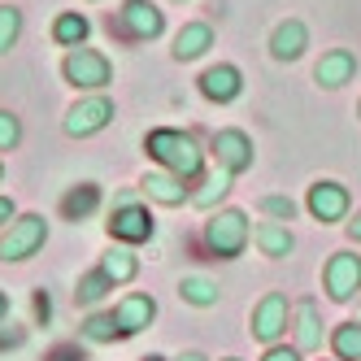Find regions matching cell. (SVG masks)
Listing matches in <instances>:
<instances>
[{
    "instance_id": "31",
    "label": "cell",
    "mask_w": 361,
    "mask_h": 361,
    "mask_svg": "<svg viewBox=\"0 0 361 361\" xmlns=\"http://www.w3.org/2000/svg\"><path fill=\"white\" fill-rule=\"evenodd\" d=\"M35 318H39L44 326H48V322H53V300H48V292H44V288L35 292Z\"/></svg>"
},
{
    "instance_id": "9",
    "label": "cell",
    "mask_w": 361,
    "mask_h": 361,
    "mask_svg": "<svg viewBox=\"0 0 361 361\" xmlns=\"http://www.w3.org/2000/svg\"><path fill=\"white\" fill-rule=\"evenodd\" d=\"M109 122H114V105H109V96H87V100H79V105L66 114V135L87 140V135H96V131H105Z\"/></svg>"
},
{
    "instance_id": "25",
    "label": "cell",
    "mask_w": 361,
    "mask_h": 361,
    "mask_svg": "<svg viewBox=\"0 0 361 361\" xmlns=\"http://www.w3.org/2000/svg\"><path fill=\"white\" fill-rule=\"evenodd\" d=\"M109 292H114V283L105 279V270H100V266H96V270H87L79 283H74V300H79V305H100Z\"/></svg>"
},
{
    "instance_id": "38",
    "label": "cell",
    "mask_w": 361,
    "mask_h": 361,
    "mask_svg": "<svg viewBox=\"0 0 361 361\" xmlns=\"http://www.w3.org/2000/svg\"><path fill=\"white\" fill-rule=\"evenodd\" d=\"M178 361H209V357H204V353H183Z\"/></svg>"
},
{
    "instance_id": "28",
    "label": "cell",
    "mask_w": 361,
    "mask_h": 361,
    "mask_svg": "<svg viewBox=\"0 0 361 361\" xmlns=\"http://www.w3.org/2000/svg\"><path fill=\"white\" fill-rule=\"evenodd\" d=\"M18 35H22V9L0 5V57H5L9 48L18 44Z\"/></svg>"
},
{
    "instance_id": "22",
    "label": "cell",
    "mask_w": 361,
    "mask_h": 361,
    "mask_svg": "<svg viewBox=\"0 0 361 361\" xmlns=\"http://www.w3.org/2000/svg\"><path fill=\"white\" fill-rule=\"evenodd\" d=\"M87 35H92V22H87L83 13H57V22H53V39H57V44L83 48Z\"/></svg>"
},
{
    "instance_id": "29",
    "label": "cell",
    "mask_w": 361,
    "mask_h": 361,
    "mask_svg": "<svg viewBox=\"0 0 361 361\" xmlns=\"http://www.w3.org/2000/svg\"><path fill=\"white\" fill-rule=\"evenodd\" d=\"M18 144H22V122H18V114L0 109V152H13Z\"/></svg>"
},
{
    "instance_id": "20",
    "label": "cell",
    "mask_w": 361,
    "mask_h": 361,
    "mask_svg": "<svg viewBox=\"0 0 361 361\" xmlns=\"http://www.w3.org/2000/svg\"><path fill=\"white\" fill-rule=\"evenodd\" d=\"M252 240H257V248H262L266 257H288V252L296 248L292 231L283 226V222H262V226L252 231Z\"/></svg>"
},
{
    "instance_id": "24",
    "label": "cell",
    "mask_w": 361,
    "mask_h": 361,
    "mask_svg": "<svg viewBox=\"0 0 361 361\" xmlns=\"http://www.w3.org/2000/svg\"><path fill=\"white\" fill-rule=\"evenodd\" d=\"M178 296H183L188 305H196V309H209V305H218V283L214 279H200V274H188L183 283H178Z\"/></svg>"
},
{
    "instance_id": "23",
    "label": "cell",
    "mask_w": 361,
    "mask_h": 361,
    "mask_svg": "<svg viewBox=\"0 0 361 361\" xmlns=\"http://www.w3.org/2000/svg\"><path fill=\"white\" fill-rule=\"evenodd\" d=\"M331 353L340 361H361V322H340L331 331Z\"/></svg>"
},
{
    "instance_id": "4",
    "label": "cell",
    "mask_w": 361,
    "mask_h": 361,
    "mask_svg": "<svg viewBox=\"0 0 361 361\" xmlns=\"http://www.w3.org/2000/svg\"><path fill=\"white\" fill-rule=\"evenodd\" d=\"M248 244V218L240 209H222L204 222V248H209L218 262H231V257H240Z\"/></svg>"
},
{
    "instance_id": "2",
    "label": "cell",
    "mask_w": 361,
    "mask_h": 361,
    "mask_svg": "<svg viewBox=\"0 0 361 361\" xmlns=\"http://www.w3.org/2000/svg\"><path fill=\"white\" fill-rule=\"evenodd\" d=\"M61 74L79 92H100V87L114 83V61L105 53H96V48H70L66 61H61Z\"/></svg>"
},
{
    "instance_id": "12",
    "label": "cell",
    "mask_w": 361,
    "mask_h": 361,
    "mask_svg": "<svg viewBox=\"0 0 361 361\" xmlns=\"http://www.w3.org/2000/svg\"><path fill=\"white\" fill-rule=\"evenodd\" d=\"M114 318H118L122 340H131V335H140L144 326H152V318H157V300L144 296V292H131V296H122L114 305Z\"/></svg>"
},
{
    "instance_id": "18",
    "label": "cell",
    "mask_w": 361,
    "mask_h": 361,
    "mask_svg": "<svg viewBox=\"0 0 361 361\" xmlns=\"http://www.w3.org/2000/svg\"><path fill=\"white\" fill-rule=\"evenodd\" d=\"M96 209H100V188H96V183H74V188L61 196L66 222H87Z\"/></svg>"
},
{
    "instance_id": "16",
    "label": "cell",
    "mask_w": 361,
    "mask_h": 361,
    "mask_svg": "<svg viewBox=\"0 0 361 361\" xmlns=\"http://www.w3.org/2000/svg\"><path fill=\"white\" fill-rule=\"evenodd\" d=\"M305 44H309L305 22H300V18H288V22H279V27H274L270 53H274V61H296V57L305 53Z\"/></svg>"
},
{
    "instance_id": "5",
    "label": "cell",
    "mask_w": 361,
    "mask_h": 361,
    "mask_svg": "<svg viewBox=\"0 0 361 361\" xmlns=\"http://www.w3.org/2000/svg\"><path fill=\"white\" fill-rule=\"evenodd\" d=\"M105 231H109V240H118V244H148L152 235H157V218H152L148 204H140V200L114 204Z\"/></svg>"
},
{
    "instance_id": "1",
    "label": "cell",
    "mask_w": 361,
    "mask_h": 361,
    "mask_svg": "<svg viewBox=\"0 0 361 361\" xmlns=\"http://www.w3.org/2000/svg\"><path fill=\"white\" fill-rule=\"evenodd\" d=\"M144 152L152 161H157L161 170H170V174H178V178H200V170H204V152H200V144L188 135V131H170V126H157V131H148L144 135Z\"/></svg>"
},
{
    "instance_id": "27",
    "label": "cell",
    "mask_w": 361,
    "mask_h": 361,
    "mask_svg": "<svg viewBox=\"0 0 361 361\" xmlns=\"http://www.w3.org/2000/svg\"><path fill=\"white\" fill-rule=\"evenodd\" d=\"M83 340H92V344H114V340H122L118 318H114V314H92V318L83 322Z\"/></svg>"
},
{
    "instance_id": "39",
    "label": "cell",
    "mask_w": 361,
    "mask_h": 361,
    "mask_svg": "<svg viewBox=\"0 0 361 361\" xmlns=\"http://www.w3.org/2000/svg\"><path fill=\"white\" fill-rule=\"evenodd\" d=\"M140 361H166V357H157V353H152V357H140Z\"/></svg>"
},
{
    "instance_id": "11",
    "label": "cell",
    "mask_w": 361,
    "mask_h": 361,
    "mask_svg": "<svg viewBox=\"0 0 361 361\" xmlns=\"http://www.w3.org/2000/svg\"><path fill=\"white\" fill-rule=\"evenodd\" d=\"M252 140L244 135V131H235V126H226V131H218L214 135V161L226 170V174H244L248 166H252Z\"/></svg>"
},
{
    "instance_id": "36",
    "label": "cell",
    "mask_w": 361,
    "mask_h": 361,
    "mask_svg": "<svg viewBox=\"0 0 361 361\" xmlns=\"http://www.w3.org/2000/svg\"><path fill=\"white\" fill-rule=\"evenodd\" d=\"M348 240H357V244H361V209H357V218L348 222Z\"/></svg>"
},
{
    "instance_id": "3",
    "label": "cell",
    "mask_w": 361,
    "mask_h": 361,
    "mask_svg": "<svg viewBox=\"0 0 361 361\" xmlns=\"http://www.w3.org/2000/svg\"><path fill=\"white\" fill-rule=\"evenodd\" d=\"M48 240V222L44 214H18L5 235H0V262H27V257H35Z\"/></svg>"
},
{
    "instance_id": "7",
    "label": "cell",
    "mask_w": 361,
    "mask_h": 361,
    "mask_svg": "<svg viewBox=\"0 0 361 361\" xmlns=\"http://www.w3.org/2000/svg\"><path fill=\"white\" fill-rule=\"evenodd\" d=\"M288 322H292V305H288L283 292H266L262 300H257V309H252V335L262 344H279L283 331H288Z\"/></svg>"
},
{
    "instance_id": "32",
    "label": "cell",
    "mask_w": 361,
    "mask_h": 361,
    "mask_svg": "<svg viewBox=\"0 0 361 361\" xmlns=\"http://www.w3.org/2000/svg\"><path fill=\"white\" fill-rule=\"evenodd\" d=\"M262 361H300V348H283V344H270Z\"/></svg>"
},
{
    "instance_id": "15",
    "label": "cell",
    "mask_w": 361,
    "mask_h": 361,
    "mask_svg": "<svg viewBox=\"0 0 361 361\" xmlns=\"http://www.w3.org/2000/svg\"><path fill=\"white\" fill-rule=\"evenodd\" d=\"M200 92L209 96V100H218V105H231V100H235L240 92H244V74L235 70V66H209L200 74Z\"/></svg>"
},
{
    "instance_id": "8",
    "label": "cell",
    "mask_w": 361,
    "mask_h": 361,
    "mask_svg": "<svg viewBox=\"0 0 361 361\" xmlns=\"http://www.w3.org/2000/svg\"><path fill=\"white\" fill-rule=\"evenodd\" d=\"M326 296L331 300H353L361 292V257L357 252H331V262L322 270Z\"/></svg>"
},
{
    "instance_id": "40",
    "label": "cell",
    "mask_w": 361,
    "mask_h": 361,
    "mask_svg": "<svg viewBox=\"0 0 361 361\" xmlns=\"http://www.w3.org/2000/svg\"><path fill=\"white\" fill-rule=\"evenodd\" d=\"M222 361H240V357H222Z\"/></svg>"
},
{
    "instance_id": "42",
    "label": "cell",
    "mask_w": 361,
    "mask_h": 361,
    "mask_svg": "<svg viewBox=\"0 0 361 361\" xmlns=\"http://www.w3.org/2000/svg\"><path fill=\"white\" fill-rule=\"evenodd\" d=\"M0 174H5V166H0Z\"/></svg>"
},
{
    "instance_id": "41",
    "label": "cell",
    "mask_w": 361,
    "mask_h": 361,
    "mask_svg": "<svg viewBox=\"0 0 361 361\" xmlns=\"http://www.w3.org/2000/svg\"><path fill=\"white\" fill-rule=\"evenodd\" d=\"M357 118H361V105H357Z\"/></svg>"
},
{
    "instance_id": "37",
    "label": "cell",
    "mask_w": 361,
    "mask_h": 361,
    "mask_svg": "<svg viewBox=\"0 0 361 361\" xmlns=\"http://www.w3.org/2000/svg\"><path fill=\"white\" fill-rule=\"evenodd\" d=\"M9 318V292H0V322Z\"/></svg>"
},
{
    "instance_id": "30",
    "label": "cell",
    "mask_w": 361,
    "mask_h": 361,
    "mask_svg": "<svg viewBox=\"0 0 361 361\" xmlns=\"http://www.w3.org/2000/svg\"><path fill=\"white\" fill-rule=\"evenodd\" d=\"M262 214H270L274 222H292L296 218V200H288V196H266L262 200Z\"/></svg>"
},
{
    "instance_id": "21",
    "label": "cell",
    "mask_w": 361,
    "mask_h": 361,
    "mask_svg": "<svg viewBox=\"0 0 361 361\" xmlns=\"http://www.w3.org/2000/svg\"><path fill=\"white\" fill-rule=\"evenodd\" d=\"M100 270H105L109 283H131L140 274V262H135V252L126 244H118V248H109L105 257H100Z\"/></svg>"
},
{
    "instance_id": "17",
    "label": "cell",
    "mask_w": 361,
    "mask_h": 361,
    "mask_svg": "<svg viewBox=\"0 0 361 361\" xmlns=\"http://www.w3.org/2000/svg\"><path fill=\"white\" fill-rule=\"evenodd\" d=\"M214 48V27L209 22H188L183 31L174 35V61H196Z\"/></svg>"
},
{
    "instance_id": "13",
    "label": "cell",
    "mask_w": 361,
    "mask_h": 361,
    "mask_svg": "<svg viewBox=\"0 0 361 361\" xmlns=\"http://www.w3.org/2000/svg\"><path fill=\"white\" fill-rule=\"evenodd\" d=\"M140 192H144L148 200L166 204V209H178V204H188V200H192L188 178H178V174H170V170H152V174H144Z\"/></svg>"
},
{
    "instance_id": "6",
    "label": "cell",
    "mask_w": 361,
    "mask_h": 361,
    "mask_svg": "<svg viewBox=\"0 0 361 361\" xmlns=\"http://www.w3.org/2000/svg\"><path fill=\"white\" fill-rule=\"evenodd\" d=\"M118 31L131 39V44L157 39V35L166 31V13L152 5V0H126L122 13H118Z\"/></svg>"
},
{
    "instance_id": "34",
    "label": "cell",
    "mask_w": 361,
    "mask_h": 361,
    "mask_svg": "<svg viewBox=\"0 0 361 361\" xmlns=\"http://www.w3.org/2000/svg\"><path fill=\"white\" fill-rule=\"evenodd\" d=\"M48 361H83V353L79 348H53V353H48Z\"/></svg>"
},
{
    "instance_id": "26",
    "label": "cell",
    "mask_w": 361,
    "mask_h": 361,
    "mask_svg": "<svg viewBox=\"0 0 361 361\" xmlns=\"http://www.w3.org/2000/svg\"><path fill=\"white\" fill-rule=\"evenodd\" d=\"M231 178H235V174H226V170L218 166V170L200 183V192H192V204H196V209H214V204L231 192Z\"/></svg>"
},
{
    "instance_id": "14",
    "label": "cell",
    "mask_w": 361,
    "mask_h": 361,
    "mask_svg": "<svg viewBox=\"0 0 361 361\" xmlns=\"http://www.w3.org/2000/svg\"><path fill=\"white\" fill-rule=\"evenodd\" d=\"M353 74H357V53H348V48H331V53H322V61L314 66V83L335 92V87L353 83Z\"/></svg>"
},
{
    "instance_id": "35",
    "label": "cell",
    "mask_w": 361,
    "mask_h": 361,
    "mask_svg": "<svg viewBox=\"0 0 361 361\" xmlns=\"http://www.w3.org/2000/svg\"><path fill=\"white\" fill-rule=\"evenodd\" d=\"M13 218H18V209H13V200H9V196H0V226H9Z\"/></svg>"
},
{
    "instance_id": "10",
    "label": "cell",
    "mask_w": 361,
    "mask_h": 361,
    "mask_svg": "<svg viewBox=\"0 0 361 361\" xmlns=\"http://www.w3.org/2000/svg\"><path fill=\"white\" fill-rule=\"evenodd\" d=\"M305 204H309V214L326 226V222H344L353 200H348V188L344 183H335V178H318V183L309 188V200Z\"/></svg>"
},
{
    "instance_id": "33",
    "label": "cell",
    "mask_w": 361,
    "mask_h": 361,
    "mask_svg": "<svg viewBox=\"0 0 361 361\" xmlns=\"http://www.w3.org/2000/svg\"><path fill=\"white\" fill-rule=\"evenodd\" d=\"M27 335H22V326H9V331H0V348H18Z\"/></svg>"
},
{
    "instance_id": "19",
    "label": "cell",
    "mask_w": 361,
    "mask_h": 361,
    "mask_svg": "<svg viewBox=\"0 0 361 361\" xmlns=\"http://www.w3.org/2000/svg\"><path fill=\"white\" fill-rule=\"evenodd\" d=\"M296 348L300 353L322 348V318H318V305L314 300H300L296 305Z\"/></svg>"
}]
</instances>
